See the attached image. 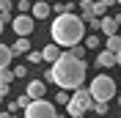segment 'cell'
Returning a JSON list of instances; mask_svg holds the SVG:
<instances>
[{
	"label": "cell",
	"mask_w": 121,
	"mask_h": 118,
	"mask_svg": "<svg viewBox=\"0 0 121 118\" xmlns=\"http://www.w3.org/2000/svg\"><path fill=\"white\" fill-rule=\"evenodd\" d=\"M52 11H55V14H74V11H77V6L72 3V0H66V3H55V6H52Z\"/></svg>",
	"instance_id": "15"
},
{
	"label": "cell",
	"mask_w": 121,
	"mask_h": 118,
	"mask_svg": "<svg viewBox=\"0 0 121 118\" xmlns=\"http://www.w3.org/2000/svg\"><path fill=\"white\" fill-rule=\"evenodd\" d=\"M99 44H102V38H99L96 33H91V36H85V50H99Z\"/></svg>",
	"instance_id": "18"
},
{
	"label": "cell",
	"mask_w": 121,
	"mask_h": 118,
	"mask_svg": "<svg viewBox=\"0 0 121 118\" xmlns=\"http://www.w3.org/2000/svg\"><path fill=\"white\" fill-rule=\"evenodd\" d=\"M41 55H44V60L52 66V63H58L60 60V55H63V50H60L58 44H47V47H41Z\"/></svg>",
	"instance_id": "8"
},
{
	"label": "cell",
	"mask_w": 121,
	"mask_h": 118,
	"mask_svg": "<svg viewBox=\"0 0 121 118\" xmlns=\"http://www.w3.org/2000/svg\"><path fill=\"white\" fill-rule=\"evenodd\" d=\"M55 3H66V0H55Z\"/></svg>",
	"instance_id": "33"
},
{
	"label": "cell",
	"mask_w": 121,
	"mask_h": 118,
	"mask_svg": "<svg viewBox=\"0 0 121 118\" xmlns=\"http://www.w3.org/2000/svg\"><path fill=\"white\" fill-rule=\"evenodd\" d=\"M25 93H28L30 99H41V96L47 93V82H44V80H30Z\"/></svg>",
	"instance_id": "7"
},
{
	"label": "cell",
	"mask_w": 121,
	"mask_h": 118,
	"mask_svg": "<svg viewBox=\"0 0 121 118\" xmlns=\"http://www.w3.org/2000/svg\"><path fill=\"white\" fill-rule=\"evenodd\" d=\"M85 72H88L85 60H77L69 52H63L58 63L50 66V72L44 74V80L55 82L60 91H77V88H83V82H85Z\"/></svg>",
	"instance_id": "1"
},
{
	"label": "cell",
	"mask_w": 121,
	"mask_h": 118,
	"mask_svg": "<svg viewBox=\"0 0 121 118\" xmlns=\"http://www.w3.org/2000/svg\"><path fill=\"white\" fill-rule=\"evenodd\" d=\"M14 80H17L14 69H3V72H0V82H3V85H11Z\"/></svg>",
	"instance_id": "17"
},
{
	"label": "cell",
	"mask_w": 121,
	"mask_h": 118,
	"mask_svg": "<svg viewBox=\"0 0 121 118\" xmlns=\"http://www.w3.org/2000/svg\"><path fill=\"white\" fill-rule=\"evenodd\" d=\"M0 118H14V115H11V113H0Z\"/></svg>",
	"instance_id": "29"
},
{
	"label": "cell",
	"mask_w": 121,
	"mask_h": 118,
	"mask_svg": "<svg viewBox=\"0 0 121 118\" xmlns=\"http://www.w3.org/2000/svg\"><path fill=\"white\" fill-rule=\"evenodd\" d=\"M58 118H69V115H58Z\"/></svg>",
	"instance_id": "35"
},
{
	"label": "cell",
	"mask_w": 121,
	"mask_h": 118,
	"mask_svg": "<svg viewBox=\"0 0 121 118\" xmlns=\"http://www.w3.org/2000/svg\"><path fill=\"white\" fill-rule=\"evenodd\" d=\"M118 107H121V96H118Z\"/></svg>",
	"instance_id": "34"
},
{
	"label": "cell",
	"mask_w": 121,
	"mask_h": 118,
	"mask_svg": "<svg viewBox=\"0 0 121 118\" xmlns=\"http://www.w3.org/2000/svg\"><path fill=\"white\" fill-rule=\"evenodd\" d=\"M107 118H110V115H107Z\"/></svg>",
	"instance_id": "39"
},
{
	"label": "cell",
	"mask_w": 121,
	"mask_h": 118,
	"mask_svg": "<svg viewBox=\"0 0 121 118\" xmlns=\"http://www.w3.org/2000/svg\"><path fill=\"white\" fill-rule=\"evenodd\" d=\"M80 118H85V115H80Z\"/></svg>",
	"instance_id": "38"
},
{
	"label": "cell",
	"mask_w": 121,
	"mask_h": 118,
	"mask_svg": "<svg viewBox=\"0 0 121 118\" xmlns=\"http://www.w3.org/2000/svg\"><path fill=\"white\" fill-rule=\"evenodd\" d=\"M116 63H118V66H121V52H116Z\"/></svg>",
	"instance_id": "30"
},
{
	"label": "cell",
	"mask_w": 121,
	"mask_h": 118,
	"mask_svg": "<svg viewBox=\"0 0 121 118\" xmlns=\"http://www.w3.org/2000/svg\"><path fill=\"white\" fill-rule=\"evenodd\" d=\"M96 66H99V69H110V66H116V52L102 50V52L96 55Z\"/></svg>",
	"instance_id": "11"
},
{
	"label": "cell",
	"mask_w": 121,
	"mask_h": 118,
	"mask_svg": "<svg viewBox=\"0 0 121 118\" xmlns=\"http://www.w3.org/2000/svg\"><path fill=\"white\" fill-rule=\"evenodd\" d=\"M102 3H105V6L110 8V6H113V3H118V0H102Z\"/></svg>",
	"instance_id": "28"
},
{
	"label": "cell",
	"mask_w": 121,
	"mask_h": 118,
	"mask_svg": "<svg viewBox=\"0 0 121 118\" xmlns=\"http://www.w3.org/2000/svg\"><path fill=\"white\" fill-rule=\"evenodd\" d=\"M102 33H105L107 38L110 36H118V22H116V17H102Z\"/></svg>",
	"instance_id": "10"
},
{
	"label": "cell",
	"mask_w": 121,
	"mask_h": 118,
	"mask_svg": "<svg viewBox=\"0 0 121 118\" xmlns=\"http://www.w3.org/2000/svg\"><path fill=\"white\" fill-rule=\"evenodd\" d=\"M77 8H80V19H83V22L96 19V14H94V0H80V3H77Z\"/></svg>",
	"instance_id": "9"
},
{
	"label": "cell",
	"mask_w": 121,
	"mask_h": 118,
	"mask_svg": "<svg viewBox=\"0 0 121 118\" xmlns=\"http://www.w3.org/2000/svg\"><path fill=\"white\" fill-rule=\"evenodd\" d=\"M3 28H6V25H3V19H0V33H3Z\"/></svg>",
	"instance_id": "32"
},
{
	"label": "cell",
	"mask_w": 121,
	"mask_h": 118,
	"mask_svg": "<svg viewBox=\"0 0 121 118\" xmlns=\"http://www.w3.org/2000/svg\"><path fill=\"white\" fill-rule=\"evenodd\" d=\"M17 8H19V14H28V11H33L30 0H19V3H17Z\"/></svg>",
	"instance_id": "24"
},
{
	"label": "cell",
	"mask_w": 121,
	"mask_h": 118,
	"mask_svg": "<svg viewBox=\"0 0 121 118\" xmlns=\"http://www.w3.org/2000/svg\"><path fill=\"white\" fill-rule=\"evenodd\" d=\"M14 74H17V80H22V77H28V69L25 66H14Z\"/></svg>",
	"instance_id": "26"
},
{
	"label": "cell",
	"mask_w": 121,
	"mask_h": 118,
	"mask_svg": "<svg viewBox=\"0 0 121 118\" xmlns=\"http://www.w3.org/2000/svg\"><path fill=\"white\" fill-rule=\"evenodd\" d=\"M33 17L30 14H17L14 17V22H11V28H14V33H17V38H28L30 33H33Z\"/></svg>",
	"instance_id": "5"
},
{
	"label": "cell",
	"mask_w": 121,
	"mask_h": 118,
	"mask_svg": "<svg viewBox=\"0 0 121 118\" xmlns=\"http://www.w3.org/2000/svg\"><path fill=\"white\" fill-rule=\"evenodd\" d=\"M55 102H58V104H63V107H66V104L72 102V93H69V91H58V93H55Z\"/></svg>",
	"instance_id": "19"
},
{
	"label": "cell",
	"mask_w": 121,
	"mask_h": 118,
	"mask_svg": "<svg viewBox=\"0 0 121 118\" xmlns=\"http://www.w3.org/2000/svg\"><path fill=\"white\" fill-rule=\"evenodd\" d=\"M94 113H96V115H102V118H107V102H96Z\"/></svg>",
	"instance_id": "23"
},
{
	"label": "cell",
	"mask_w": 121,
	"mask_h": 118,
	"mask_svg": "<svg viewBox=\"0 0 121 118\" xmlns=\"http://www.w3.org/2000/svg\"><path fill=\"white\" fill-rule=\"evenodd\" d=\"M25 118H58V113H55L52 102H47V99H33L30 107L25 110Z\"/></svg>",
	"instance_id": "4"
},
{
	"label": "cell",
	"mask_w": 121,
	"mask_h": 118,
	"mask_svg": "<svg viewBox=\"0 0 121 118\" xmlns=\"http://www.w3.org/2000/svg\"><path fill=\"white\" fill-rule=\"evenodd\" d=\"M50 14H52V6H50V3H36V6H33V11H30V17H33V19H47Z\"/></svg>",
	"instance_id": "12"
},
{
	"label": "cell",
	"mask_w": 121,
	"mask_h": 118,
	"mask_svg": "<svg viewBox=\"0 0 121 118\" xmlns=\"http://www.w3.org/2000/svg\"><path fill=\"white\" fill-rule=\"evenodd\" d=\"M116 22H118V25H121V14H116Z\"/></svg>",
	"instance_id": "31"
},
{
	"label": "cell",
	"mask_w": 121,
	"mask_h": 118,
	"mask_svg": "<svg viewBox=\"0 0 121 118\" xmlns=\"http://www.w3.org/2000/svg\"><path fill=\"white\" fill-rule=\"evenodd\" d=\"M11 52H14V55H22V52L28 55V52H30V41H28V38H17L14 44H11Z\"/></svg>",
	"instance_id": "14"
},
{
	"label": "cell",
	"mask_w": 121,
	"mask_h": 118,
	"mask_svg": "<svg viewBox=\"0 0 121 118\" xmlns=\"http://www.w3.org/2000/svg\"><path fill=\"white\" fill-rule=\"evenodd\" d=\"M50 33H52V44H58L60 50L63 47H77L85 38V22L77 14H58L50 25Z\"/></svg>",
	"instance_id": "2"
},
{
	"label": "cell",
	"mask_w": 121,
	"mask_h": 118,
	"mask_svg": "<svg viewBox=\"0 0 121 118\" xmlns=\"http://www.w3.org/2000/svg\"><path fill=\"white\" fill-rule=\"evenodd\" d=\"M72 99H74V102L80 104V107H83L85 113L96 107V102H94V96H91V91H88V88H77L74 93H72Z\"/></svg>",
	"instance_id": "6"
},
{
	"label": "cell",
	"mask_w": 121,
	"mask_h": 118,
	"mask_svg": "<svg viewBox=\"0 0 121 118\" xmlns=\"http://www.w3.org/2000/svg\"><path fill=\"white\" fill-rule=\"evenodd\" d=\"M118 6H121V0H118Z\"/></svg>",
	"instance_id": "37"
},
{
	"label": "cell",
	"mask_w": 121,
	"mask_h": 118,
	"mask_svg": "<svg viewBox=\"0 0 121 118\" xmlns=\"http://www.w3.org/2000/svg\"><path fill=\"white\" fill-rule=\"evenodd\" d=\"M11 0H0V14H11Z\"/></svg>",
	"instance_id": "25"
},
{
	"label": "cell",
	"mask_w": 121,
	"mask_h": 118,
	"mask_svg": "<svg viewBox=\"0 0 121 118\" xmlns=\"http://www.w3.org/2000/svg\"><path fill=\"white\" fill-rule=\"evenodd\" d=\"M0 104H3V96H0Z\"/></svg>",
	"instance_id": "36"
},
{
	"label": "cell",
	"mask_w": 121,
	"mask_h": 118,
	"mask_svg": "<svg viewBox=\"0 0 121 118\" xmlns=\"http://www.w3.org/2000/svg\"><path fill=\"white\" fill-rule=\"evenodd\" d=\"M91 96H94V102H107L110 104V99L116 96V82L110 74H96L94 80H91Z\"/></svg>",
	"instance_id": "3"
},
{
	"label": "cell",
	"mask_w": 121,
	"mask_h": 118,
	"mask_svg": "<svg viewBox=\"0 0 121 118\" xmlns=\"http://www.w3.org/2000/svg\"><path fill=\"white\" fill-rule=\"evenodd\" d=\"M105 50H107V52H121V36H110Z\"/></svg>",
	"instance_id": "16"
},
{
	"label": "cell",
	"mask_w": 121,
	"mask_h": 118,
	"mask_svg": "<svg viewBox=\"0 0 121 118\" xmlns=\"http://www.w3.org/2000/svg\"><path fill=\"white\" fill-rule=\"evenodd\" d=\"M8 91H11V85H3L0 82V96H8Z\"/></svg>",
	"instance_id": "27"
},
{
	"label": "cell",
	"mask_w": 121,
	"mask_h": 118,
	"mask_svg": "<svg viewBox=\"0 0 121 118\" xmlns=\"http://www.w3.org/2000/svg\"><path fill=\"white\" fill-rule=\"evenodd\" d=\"M41 60H44L41 50H30V52H28V63H41Z\"/></svg>",
	"instance_id": "22"
},
{
	"label": "cell",
	"mask_w": 121,
	"mask_h": 118,
	"mask_svg": "<svg viewBox=\"0 0 121 118\" xmlns=\"http://www.w3.org/2000/svg\"><path fill=\"white\" fill-rule=\"evenodd\" d=\"M69 55H72V58H77V60H85V47H72V50H69Z\"/></svg>",
	"instance_id": "21"
},
{
	"label": "cell",
	"mask_w": 121,
	"mask_h": 118,
	"mask_svg": "<svg viewBox=\"0 0 121 118\" xmlns=\"http://www.w3.org/2000/svg\"><path fill=\"white\" fill-rule=\"evenodd\" d=\"M94 14H96L99 19H102V17H107V6L102 3V0H96V3H94Z\"/></svg>",
	"instance_id": "20"
},
{
	"label": "cell",
	"mask_w": 121,
	"mask_h": 118,
	"mask_svg": "<svg viewBox=\"0 0 121 118\" xmlns=\"http://www.w3.org/2000/svg\"><path fill=\"white\" fill-rule=\"evenodd\" d=\"M11 58H14V52H11V47H8V44H0V72H3V69H8Z\"/></svg>",
	"instance_id": "13"
}]
</instances>
